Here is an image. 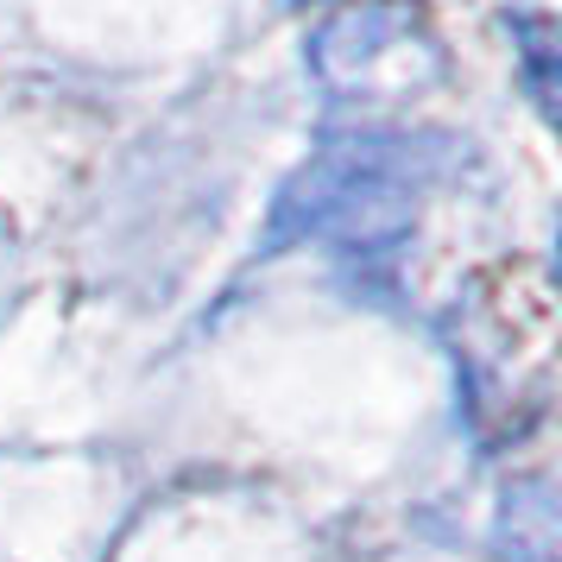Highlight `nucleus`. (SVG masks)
I'll return each instance as SVG.
<instances>
[{
	"label": "nucleus",
	"mask_w": 562,
	"mask_h": 562,
	"mask_svg": "<svg viewBox=\"0 0 562 562\" xmlns=\"http://www.w3.org/2000/svg\"><path fill=\"white\" fill-rule=\"evenodd\" d=\"M512 45H518V70H525V89L537 95V108L557 114V20L550 13H518Z\"/></svg>",
	"instance_id": "4"
},
{
	"label": "nucleus",
	"mask_w": 562,
	"mask_h": 562,
	"mask_svg": "<svg viewBox=\"0 0 562 562\" xmlns=\"http://www.w3.org/2000/svg\"><path fill=\"white\" fill-rule=\"evenodd\" d=\"M499 562H557V499L543 474L506 486L499 499Z\"/></svg>",
	"instance_id": "3"
},
{
	"label": "nucleus",
	"mask_w": 562,
	"mask_h": 562,
	"mask_svg": "<svg viewBox=\"0 0 562 562\" xmlns=\"http://www.w3.org/2000/svg\"><path fill=\"white\" fill-rule=\"evenodd\" d=\"M417 52V26H411V13L398 0H348L341 13L323 20V32L310 38V64H316V77L341 89V95H355L367 82L392 70V64H405Z\"/></svg>",
	"instance_id": "2"
},
{
	"label": "nucleus",
	"mask_w": 562,
	"mask_h": 562,
	"mask_svg": "<svg viewBox=\"0 0 562 562\" xmlns=\"http://www.w3.org/2000/svg\"><path fill=\"white\" fill-rule=\"evenodd\" d=\"M417 183H424V153L405 133H329L279 190L259 254H284L310 240H323L335 254H392L411 228Z\"/></svg>",
	"instance_id": "1"
}]
</instances>
